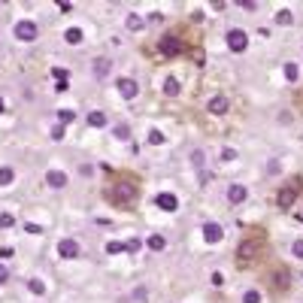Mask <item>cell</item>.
<instances>
[{"mask_svg": "<svg viewBox=\"0 0 303 303\" xmlns=\"http://www.w3.org/2000/svg\"><path fill=\"white\" fill-rule=\"evenodd\" d=\"M158 52H161L164 58H176V55L185 52V43H182L179 33H164V37L158 40Z\"/></svg>", "mask_w": 303, "mask_h": 303, "instance_id": "4", "label": "cell"}, {"mask_svg": "<svg viewBox=\"0 0 303 303\" xmlns=\"http://www.w3.org/2000/svg\"><path fill=\"white\" fill-rule=\"evenodd\" d=\"M137 194L139 191H137L134 179H115V182L106 185V200L112 206H118V209H131L137 203Z\"/></svg>", "mask_w": 303, "mask_h": 303, "instance_id": "1", "label": "cell"}, {"mask_svg": "<svg viewBox=\"0 0 303 303\" xmlns=\"http://www.w3.org/2000/svg\"><path fill=\"white\" fill-rule=\"evenodd\" d=\"M91 73H94V79H106L112 73V61L110 58H94L91 61Z\"/></svg>", "mask_w": 303, "mask_h": 303, "instance_id": "14", "label": "cell"}, {"mask_svg": "<svg viewBox=\"0 0 303 303\" xmlns=\"http://www.w3.org/2000/svg\"><path fill=\"white\" fill-rule=\"evenodd\" d=\"M64 40H67L70 46H79V43H82V30H79V28H70V30L64 33Z\"/></svg>", "mask_w": 303, "mask_h": 303, "instance_id": "23", "label": "cell"}, {"mask_svg": "<svg viewBox=\"0 0 303 303\" xmlns=\"http://www.w3.org/2000/svg\"><path fill=\"white\" fill-rule=\"evenodd\" d=\"M264 248H267L264 237H258V234L243 237L240 246H237V267H240V270H248V267H255V264L261 261V255H264Z\"/></svg>", "mask_w": 303, "mask_h": 303, "instance_id": "2", "label": "cell"}, {"mask_svg": "<svg viewBox=\"0 0 303 303\" xmlns=\"http://www.w3.org/2000/svg\"><path fill=\"white\" fill-rule=\"evenodd\" d=\"M294 203H297V188H294V185H282V188L276 191V206L288 212Z\"/></svg>", "mask_w": 303, "mask_h": 303, "instance_id": "7", "label": "cell"}, {"mask_svg": "<svg viewBox=\"0 0 303 303\" xmlns=\"http://www.w3.org/2000/svg\"><path fill=\"white\" fill-rule=\"evenodd\" d=\"M58 118H61V124H70V121L76 118V112H73V110H61V112H58Z\"/></svg>", "mask_w": 303, "mask_h": 303, "instance_id": "30", "label": "cell"}, {"mask_svg": "<svg viewBox=\"0 0 303 303\" xmlns=\"http://www.w3.org/2000/svg\"><path fill=\"white\" fill-rule=\"evenodd\" d=\"M6 282H9V270H6L3 264H0V285H6Z\"/></svg>", "mask_w": 303, "mask_h": 303, "instance_id": "37", "label": "cell"}, {"mask_svg": "<svg viewBox=\"0 0 303 303\" xmlns=\"http://www.w3.org/2000/svg\"><path fill=\"white\" fill-rule=\"evenodd\" d=\"M15 224V216H9V212H3V216H0V227H3V230H9Z\"/></svg>", "mask_w": 303, "mask_h": 303, "instance_id": "29", "label": "cell"}, {"mask_svg": "<svg viewBox=\"0 0 303 303\" xmlns=\"http://www.w3.org/2000/svg\"><path fill=\"white\" fill-rule=\"evenodd\" d=\"M155 203L161 206V209H167V212H176V209H179V200H176L173 194H167V191H164V194H158Z\"/></svg>", "mask_w": 303, "mask_h": 303, "instance_id": "15", "label": "cell"}, {"mask_svg": "<svg viewBox=\"0 0 303 303\" xmlns=\"http://www.w3.org/2000/svg\"><path fill=\"white\" fill-rule=\"evenodd\" d=\"M276 25H279V28L294 25V12H291V9H279V12H276Z\"/></svg>", "mask_w": 303, "mask_h": 303, "instance_id": "16", "label": "cell"}, {"mask_svg": "<svg viewBox=\"0 0 303 303\" xmlns=\"http://www.w3.org/2000/svg\"><path fill=\"white\" fill-rule=\"evenodd\" d=\"M28 288H30L33 294H40V297L46 294V285H43V279H30V282H28Z\"/></svg>", "mask_w": 303, "mask_h": 303, "instance_id": "26", "label": "cell"}, {"mask_svg": "<svg viewBox=\"0 0 303 303\" xmlns=\"http://www.w3.org/2000/svg\"><path fill=\"white\" fill-rule=\"evenodd\" d=\"M224 43H227L230 52H237V55H240V52L248 49V33H246L243 28H230V30L224 33Z\"/></svg>", "mask_w": 303, "mask_h": 303, "instance_id": "5", "label": "cell"}, {"mask_svg": "<svg viewBox=\"0 0 303 303\" xmlns=\"http://www.w3.org/2000/svg\"><path fill=\"white\" fill-rule=\"evenodd\" d=\"M67 182H70V179H67V173H64V170H49V173H46V185H49L52 191L67 188Z\"/></svg>", "mask_w": 303, "mask_h": 303, "instance_id": "13", "label": "cell"}, {"mask_svg": "<svg viewBox=\"0 0 303 303\" xmlns=\"http://www.w3.org/2000/svg\"><path fill=\"white\" fill-rule=\"evenodd\" d=\"M134 300H137V303L149 300V291H146V288H134Z\"/></svg>", "mask_w": 303, "mask_h": 303, "instance_id": "34", "label": "cell"}, {"mask_svg": "<svg viewBox=\"0 0 303 303\" xmlns=\"http://www.w3.org/2000/svg\"><path fill=\"white\" fill-rule=\"evenodd\" d=\"M142 28H146V22H142V15H137V12H131V15H128V30H134V33H139Z\"/></svg>", "mask_w": 303, "mask_h": 303, "instance_id": "19", "label": "cell"}, {"mask_svg": "<svg viewBox=\"0 0 303 303\" xmlns=\"http://www.w3.org/2000/svg\"><path fill=\"white\" fill-rule=\"evenodd\" d=\"M285 79H288V82H297L300 79V70H297V64L291 61V64H285Z\"/></svg>", "mask_w": 303, "mask_h": 303, "instance_id": "25", "label": "cell"}, {"mask_svg": "<svg viewBox=\"0 0 303 303\" xmlns=\"http://www.w3.org/2000/svg\"><path fill=\"white\" fill-rule=\"evenodd\" d=\"M237 158H240V155H237L234 149H221V161H237Z\"/></svg>", "mask_w": 303, "mask_h": 303, "instance_id": "35", "label": "cell"}, {"mask_svg": "<svg viewBox=\"0 0 303 303\" xmlns=\"http://www.w3.org/2000/svg\"><path fill=\"white\" fill-rule=\"evenodd\" d=\"M200 234H203V240H206L209 246H216V243H221V240H224V227H221L219 221H206Z\"/></svg>", "mask_w": 303, "mask_h": 303, "instance_id": "9", "label": "cell"}, {"mask_svg": "<svg viewBox=\"0 0 303 303\" xmlns=\"http://www.w3.org/2000/svg\"><path fill=\"white\" fill-rule=\"evenodd\" d=\"M115 88H118V94H121L124 100H134V97L139 94V82L131 79V76H121V79L115 82Z\"/></svg>", "mask_w": 303, "mask_h": 303, "instance_id": "8", "label": "cell"}, {"mask_svg": "<svg viewBox=\"0 0 303 303\" xmlns=\"http://www.w3.org/2000/svg\"><path fill=\"white\" fill-rule=\"evenodd\" d=\"M264 279H267V288H270L273 294H285V291H291V285H294L291 282V270L285 264H273Z\"/></svg>", "mask_w": 303, "mask_h": 303, "instance_id": "3", "label": "cell"}, {"mask_svg": "<svg viewBox=\"0 0 303 303\" xmlns=\"http://www.w3.org/2000/svg\"><path fill=\"white\" fill-rule=\"evenodd\" d=\"M15 182V170L12 167H0V188H6Z\"/></svg>", "mask_w": 303, "mask_h": 303, "instance_id": "21", "label": "cell"}, {"mask_svg": "<svg viewBox=\"0 0 303 303\" xmlns=\"http://www.w3.org/2000/svg\"><path fill=\"white\" fill-rule=\"evenodd\" d=\"M291 255H294V258H303V240H294V243H291Z\"/></svg>", "mask_w": 303, "mask_h": 303, "instance_id": "32", "label": "cell"}, {"mask_svg": "<svg viewBox=\"0 0 303 303\" xmlns=\"http://www.w3.org/2000/svg\"><path fill=\"white\" fill-rule=\"evenodd\" d=\"M3 106H6V103H3V97H0V112H3Z\"/></svg>", "mask_w": 303, "mask_h": 303, "instance_id": "38", "label": "cell"}, {"mask_svg": "<svg viewBox=\"0 0 303 303\" xmlns=\"http://www.w3.org/2000/svg\"><path fill=\"white\" fill-rule=\"evenodd\" d=\"M164 94H167V97L179 94V79H170V76H167V79H164Z\"/></svg>", "mask_w": 303, "mask_h": 303, "instance_id": "22", "label": "cell"}, {"mask_svg": "<svg viewBox=\"0 0 303 303\" xmlns=\"http://www.w3.org/2000/svg\"><path fill=\"white\" fill-rule=\"evenodd\" d=\"M227 110H230L227 94H212V97H209V103H206V112H209V115H224Z\"/></svg>", "mask_w": 303, "mask_h": 303, "instance_id": "10", "label": "cell"}, {"mask_svg": "<svg viewBox=\"0 0 303 303\" xmlns=\"http://www.w3.org/2000/svg\"><path fill=\"white\" fill-rule=\"evenodd\" d=\"M112 134H115V139H121V142H128V139H131V128H128V124H115Z\"/></svg>", "mask_w": 303, "mask_h": 303, "instance_id": "24", "label": "cell"}, {"mask_svg": "<svg viewBox=\"0 0 303 303\" xmlns=\"http://www.w3.org/2000/svg\"><path fill=\"white\" fill-rule=\"evenodd\" d=\"M124 248H128V246H124V243H106V252H110V255H118V252H124Z\"/></svg>", "mask_w": 303, "mask_h": 303, "instance_id": "28", "label": "cell"}, {"mask_svg": "<svg viewBox=\"0 0 303 303\" xmlns=\"http://www.w3.org/2000/svg\"><path fill=\"white\" fill-rule=\"evenodd\" d=\"M149 142H152V146H161V142H164V134H161V131H149Z\"/></svg>", "mask_w": 303, "mask_h": 303, "instance_id": "31", "label": "cell"}, {"mask_svg": "<svg viewBox=\"0 0 303 303\" xmlns=\"http://www.w3.org/2000/svg\"><path fill=\"white\" fill-rule=\"evenodd\" d=\"M52 139H55V142L64 139V124H55V128H52Z\"/></svg>", "mask_w": 303, "mask_h": 303, "instance_id": "33", "label": "cell"}, {"mask_svg": "<svg viewBox=\"0 0 303 303\" xmlns=\"http://www.w3.org/2000/svg\"><path fill=\"white\" fill-rule=\"evenodd\" d=\"M37 37H40V28H37V22L25 19V22H19V25H15V40H22V43H33Z\"/></svg>", "mask_w": 303, "mask_h": 303, "instance_id": "6", "label": "cell"}, {"mask_svg": "<svg viewBox=\"0 0 303 303\" xmlns=\"http://www.w3.org/2000/svg\"><path fill=\"white\" fill-rule=\"evenodd\" d=\"M246 200H248V188H246V185H240V182L227 185V203H230V206H240V203H246Z\"/></svg>", "mask_w": 303, "mask_h": 303, "instance_id": "12", "label": "cell"}, {"mask_svg": "<svg viewBox=\"0 0 303 303\" xmlns=\"http://www.w3.org/2000/svg\"><path fill=\"white\" fill-rule=\"evenodd\" d=\"M209 279H212V285H216V288H221V285H224V276H221V273H212Z\"/></svg>", "mask_w": 303, "mask_h": 303, "instance_id": "36", "label": "cell"}, {"mask_svg": "<svg viewBox=\"0 0 303 303\" xmlns=\"http://www.w3.org/2000/svg\"><path fill=\"white\" fill-rule=\"evenodd\" d=\"M188 161H191L194 167L200 170V167L206 164V152H203V149H191V155H188Z\"/></svg>", "mask_w": 303, "mask_h": 303, "instance_id": "20", "label": "cell"}, {"mask_svg": "<svg viewBox=\"0 0 303 303\" xmlns=\"http://www.w3.org/2000/svg\"><path fill=\"white\" fill-rule=\"evenodd\" d=\"M88 124H91V128H106V112H100V110L88 112Z\"/></svg>", "mask_w": 303, "mask_h": 303, "instance_id": "18", "label": "cell"}, {"mask_svg": "<svg viewBox=\"0 0 303 303\" xmlns=\"http://www.w3.org/2000/svg\"><path fill=\"white\" fill-rule=\"evenodd\" d=\"M243 303H261V291H255V288H248V291L243 294Z\"/></svg>", "mask_w": 303, "mask_h": 303, "instance_id": "27", "label": "cell"}, {"mask_svg": "<svg viewBox=\"0 0 303 303\" xmlns=\"http://www.w3.org/2000/svg\"><path fill=\"white\" fill-rule=\"evenodd\" d=\"M58 255H61V258H67V261H76V258L82 255V248H79V243H76V240L64 237V240L58 243Z\"/></svg>", "mask_w": 303, "mask_h": 303, "instance_id": "11", "label": "cell"}, {"mask_svg": "<svg viewBox=\"0 0 303 303\" xmlns=\"http://www.w3.org/2000/svg\"><path fill=\"white\" fill-rule=\"evenodd\" d=\"M146 243H149V248H152V252H164V248H167V240H164L161 234H152Z\"/></svg>", "mask_w": 303, "mask_h": 303, "instance_id": "17", "label": "cell"}]
</instances>
